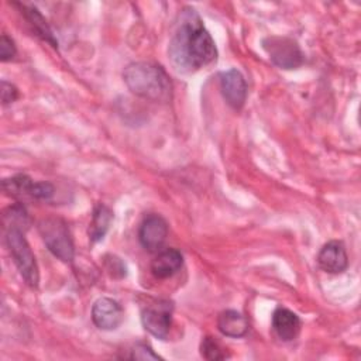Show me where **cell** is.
<instances>
[{
	"instance_id": "44dd1931",
	"label": "cell",
	"mask_w": 361,
	"mask_h": 361,
	"mask_svg": "<svg viewBox=\"0 0 361 361\" xmlns=\"http://www.w3.org/2000/svg\"><path fill=\"white\" fill-rule=\"evenodd\" d=\"M16 52H17V49L14 45V41L7 34H1V37H0V59H1V62H7V61L13 59Z\"/></svg>"
},
{
	"instance_id": "6da1fadb",
	"label": "cell",
	"mask_w": 361,
	"mask_h": 361,
	"mask_svg": "<svg viewBox=\"0 0 361 361\" xmlns=\"http://www.w3.org/2000/svg\"><path fill=\"white\" fill-rule=\"evenodd\" d=\"M168 54L173 68L182 73H192L216 62V44L195 8L185 7L180 11Z\"/></svg>"
},
{
	"instance_id": "9c48e42d",
	"label": "cell",
	"mask_w": 361,
	"mask_h": 361,
	"mask_svg": "<svg viewBox=\"0 0 361 361\" xmlns=\"http://www.w3.org/2000/svg\"><path fill=\"white\" fill-rule=\"evenodd\" d=\"M92 320L100 330H116L124 320V310L117 300L100 298L92 307Z\"/></svg>"
},
{
	"instance_id": "d6986e66",
	"label": "cell",
	"mask_w": 361,
	"mask_h": 361,
	"mask_svg": "<svg viewBox=\"0 0 361 361\" xmlns=\"http://www.w3.org/2000/svg\"><path fill=\"white\" fill-rule=\"evenodd\" d=\"M104 265H106V271L113 278H124L127 275L126 264L116 255H106L104 257Z\"/></svg>"
},
{
	"instance_id": "7a4b0ae2",
	"label": "cell",
	"mask_w": 361,
	"mask_h": 361,
	"mask_svg": "<svg viewBox=\"0 0 361 361\" xmlns=\"http://www.w3.org/2000/svg\"><path fill=\"white\" fill-rule=\"evenodd\" d=\"M123 79L135 96L152 102H168L172 83L162 66L152 62H133L124 68Z\"/></svg>"
},
{
	"instance_id": "52a82bcc",
	"label": "cell",
	"mask_w": 361,
	"mask_h": 361,
	"mask_svg": "<svg viewBox=\"0 0 361 361\" xmlns=\"http://www.w3.org/2000/svg\"><path fill=\"white\" fill-rule=\"evenodd\" d=\"M172 303L159 300L148 305L141 312V323L144 329L159 340H166L172 324Z\"/></svg>"
},
{
	"instance_id": "7c38bea8",
	"label": "cell",
	"mask_w": 361,
	"mask_h": 361,
	"mask_svg": "<svg viewBox=\"0 0 361 361\" xmlns=\"http://www.w3.org/2000/svg\"><path fill=\"white\" fill-rule=\"evenodd\" d=\"M272 330L282 341H292L298 337L302 322L296 313L286 307H276L272 313Z\"/></svg>"
},
{
	"instance_id": "4fadbf2b",
	"label": "cell",
	"mask_w": 361,
	"mask_h": 361,
	"mask_svg": "<svg viewBox=\"0 0 361 361\" xmlns=\"http://www.w3.org/2000/svg\"><path fill=\"white\" fill-rule=\"evenodd\" d=\"M183 264V257L176 248H166L158 252L151 262V272L158 279H166L175 275Z\"/></svg>"
},
{
	"instance_id": "8992f818",
	"label": "cell",
	"mask_w": 361,
	"mask_h": 361,
	"mask_svg": "<svg viewBox=\"0 0 361 361\" xmlns=\"http://www.w3.org/2000/svg\"><path fill=\"white\" fill-rule=\"evenodd\" d=\"M1 188L6 195L24 200H42L48 202L52 199L55 189L49 182H34L28 175L18 173L11 178H6L1 182Z\"/></svg>"
},
{
	"instance_id": "277c9868",
	"label": "cell",
	"mask_w": 361,
	"mask_h": 361,
	"mask_svg": "<svg viewBox=\"0 0 361 361\" xmlns=\"http://www.w3.org/2000/svg\"><path fill=\"white\" fill-rule=\"evenodd\" d=\"M38 231L47 248L54 257L63 262H72L75 257V248L68 224L62 219H42L38 223Z\"/></svg>"
},
{
	"instance_id": "ba28073f",
	"label": "cell",
	"mask_w": 361,
	"mask_h": 361,
	"mask_svg": "<svg viewBox=\"0 0 361 361\" xmlns=\"http://www.w3.org/2000/svg\"><path fill=\"white\" fill-rule=\"evenodd\" d=\"M168 235V223L159 214H148L140 224L138 228V240L141 245L149 251L157 252L161 251Z\"/></svg>"
},
{
	"instance_id": "ac0fdd59",
	"label": "cell",
	"mask_w": 361,
	"mask_h": 361,
	"mask_svg": "<svg viewBox=\"0 0 361 361\" xmlns=\"http://www.w3.org/2000/svg\"><path fill=\"white\" fill-rule=\"evenodd\" d=\"M200 354L204 360H210V361L228 358V354H227L226 348H223L221 344L210 336L203 337V340L200 343Z\"/></svg>"
},
{
	"instance_id": "ffe728a7",
	"label": "cell",
	"mask_w": 361,
	"mask_h": 361,
	"mask_svg": "<svg viewBox=\"0 0 361 361\" xmlns=\"http://www.w3.org/2000/svg\"><path fill=\"white\" fill-rule=\"evenodd\" d=\"M131 358L133 360H161V357L155 354L154 350L145 343H137L133 347Z\"/></svg>"
},
{
	"instance_id": "8fae6325",
	"label": "cell",
	"mask_w": 361,
	"mask_h": 361,
	"mask_svg": "<svg viewBox=\"0 0 361 361\" xmlns=\"http://www.w3.org/2000/svg\"><path fill=\"white\" fill-rule=\"evenodd\" d=\"M319 267L329 274H340L348 267V257L345 247L338 240L326 243L317 254Z\"/></svg>"
},
{
	"instance_id": "7402d4cb",
	"label": "cell",
	"mask_w": 361,
	"mask_h": 361,
	"mask_svg": "<svg viewBox=\"0 0 361 361\" xmlns=\"http://www.w3.org/2000/svg\"><path fill=\"white\" fill-rule=\"evenodd\" d=\"M18 99V89L7 82V80H1V102L3 104H10L13 102H16Z\"/></svg>"
},
{
	"instance_id": "2e32d148",
	"label": "cell",
	"mask_w": 361,
	"mask_h": 361,
	"mask_svg": "<svg viewBox=\"0 0 361 361\" xmlns=\"http://www.w3.org/2000/svg\"><path fill=\"white\" fill-rule=\"evenodd\" d=\"M113 221V212L110 207H107L103 203H97L92 213V220L89 224V238L92 243H97L103 240L107 230L110 228V224Z\"/></svg>"
},
{
	"instance_id": "30bf717a",
	"label": "cell",
	"mask_w": 361,
	"mask_h": 361,
	"mask_svg": "<svg viewBox=\"0 0 361 361\" xmlns=\"http://www.w3.org/2000/svg\"><path fill=\"white\" fill-rule=\"evenodd\" d=\"M220 90L227 104L240 110L247 99V83L244 76L237 69H228L220 73Z\"/></svg>"
},
{
	"instance_id": "5b68a950",
	"label": "cell",
	"mask_w": 361,
	"mask_h": 361,
	"mask_svg": "<svg viewBox=\"0 0 361 361\" xmlns=\"http://www.w3.org/2000/svg\"><path fill=\"white\" fill-rule=\"evenodd\" d=\"M262 48L278 68L296 69L305 62V54L299 44L289 37L269 35L262 39Z\"/></svg>"
},
{
	"instance_id": "3957f363",
	"label": "cell",
	"mask_w": 361,
	"mask_h": 361,
	"mask_svg": "<svg viewBox=\"0 0 361 361\" xmlns=\"http://www.w3.org/2000/svg\"><path fill=\"white\" fill-rule=\"evenodd\" d=\"M6 244L23 279L30 288L35 289L39 282V272L34 252L31 251L24 233L16 228L6 230Z\"/></svg>"
},
{
	"instance_id": "9a60e30c",
	"label": "cell",
	"mask_w": 361,
	"mask_h": 361,
	"mask_svg": "<svg viewBox=\"0 0 361 361\" xmlns=\"http://www.w3.org/2000/svg\"><path fill=\"white\" fill-rule=\"evenodd\" d=\"M217 329L226 337H243L248 331V320L237 310H223L217 317Z\"/></svg>"
},
{
	"instance_id": "5bb4252c",
	"label": "cell",
	"mask_w": 361,
	"mask_h": 361,
	"mask_svg": "<svg viewBox=\"0 0 361 361\" xmlns=\"http://www.w3.org/2000/svg\"><path fill=\"white\" fill-rule=\"evenodd\" d=\"M14 6H17L21 11V14L24 16V18L27 20V23L30 24L31 30L35 32L37 37H39L42 41L51 44L54 48H58V41L52 34V30L49 28L47 20L44 18V16L39 13V10L34 6L30 4H23V3H14Z\"/></svg>"
},
{
	"instance_id": "e0dca14e",
	"label": "cell",
	"mask_w": 361,
	"mask_h": 361,
	"mask_svg": "<svg viewBox=\"0 0 361 361\" xmlns=\"http://www.w3.org/2000/svg\"><path fill=\"white\" fill-rule=\"evenodd\" d=\"M30 224H31V219H30L28 212L25 210V207L23 206L21 202H17L13 206H8L3 212L4 230L16 228V230H20V231L25 233L28 230Z\"/></svg>"
}]
</instances>
